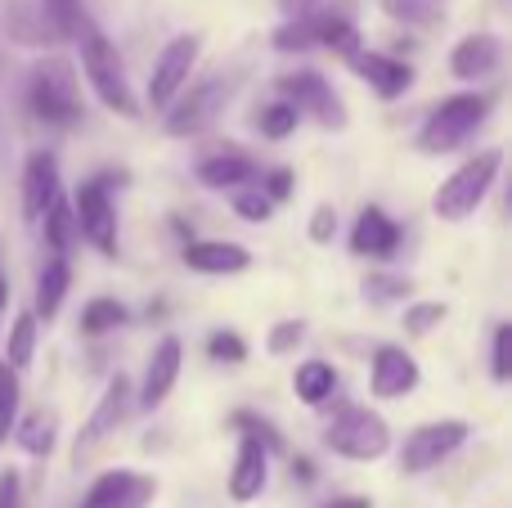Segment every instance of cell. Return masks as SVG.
<instances>
[{"mask_svg": "<svg viewBox=\"0 0 512 508\" xmlns=\"http://www.w3.org/2000/svg\"><path fill=\"white\" fill-rule=\"evenodd\" d=\"M68 36L77 41L81 72H86L90 90L99 95V104L117 117H140V99H135V90H131V77H126V63H122V54H117V45L108 41L86 14L72 18Z\"/></svg>", "mask_w": 512, "mask_h": 508, "instance_id": "cell-1", "label": "cell"}, {"mask_svg": "<svg viewBox=\"0 0 512 508\" xmlns=\"http://www.w3.org/2000/svg\"><path fill=\"white\" fill-rule=\"evenodd\" d=\"M486 117H490V99L477 95V90L441 99V104L423 117V126H418V135H414L418 153H432V158L436 153H454L459 144H468L472 135L486 126Z\"/></svg>", "mask_w": 512, "mask_h": 508, "instance_id": "cell-2", "label": "cell"}, {"mask_svg": "<svg viewBox=\"0 0 512 508\" xmlns=\"http://www.w3.org/2000/svg\"><path fill=\"white\" fill-rule=\"evenodd\" d=\"M499 167H504V153L499 149L472 153L468 162H459V167L441 180V189H436V198H432V212L441 216V221H450V225L468 221V216L486 203L490 189H495Z\"/></svg>", "mask_w": 512, "mask_h": 508, "instance_id": "cell-3", "label": "cell"}, {"mask_svg": "<svg viewBox=\"0 0 512 508\" xmlns=\"http://www.w3.org/2000/svg\"><path fill=\"white\" fill-rule=\"evenodd\" d=\"M27 104L32 113L41 117L45 126H77L81 122V81H77V68L59 54L41 59L32 68V81H27Z\"/></svg>", "mask_w": 512, "mask_h": 508, "instance_id": "cell-4", "label": "cell"}, {"mask_svg": "<svg viewBox=\"0 0 512 508\" xmlns=\"http://www.w3.org/2000/svg\"><path fill=\"white\" fill-rule=\"evenodd\" d=\"M310 45H324V50L351 59V54L360 50V32H355L346 9H328V5L310 9V14H301V18H288V23L274 32V50H283V54L310 50Z\"/></svg>", "mask_w": 512, "mask_h": 508, "instance_id": "cell-5", "label": "cell"}, {"mask_svg": "<svg viewBox=\"0 0 512 508\" xmlns=\"http://www.w3.org/2000/svg\"><path fill=\"white\" fill-rule=\"evenodd\" d=\"M324 446L342 459H355V464H373V459H382L391 450V428L369 405H346L324 428Z\"/></svg>", "mask_w": 512, "mask_h": 508, "instance_id": "cell-6", "label": "cell"}, {"mask_svg": "<svg viewBox=\"0 0 512 508\" xmlns=\"http://www.w3.org/2000/svg\"><path fill=\"white\" fill-rule=\"evenodd\" d=\"M198 54H203V36H194V32L171 36V41L162 45V54L153 59V72H149V104L153 108H171V99L185 95L189 72L198 68Z\"/></svg>", "mask_w": 512, "mask_h": 508, "instance_id": "cell-7", "label": "cell"}, {"mask_svg": "<svg viewBox=\"0 0 512 508\" xmlns=\"http://www.w3.org/2000/svg\"><path fill=\"white\" fill-rule=\"evenodd\" d=\"M279 90H283V99H288L301 117H315L319 126H333V131H342V126H346L342 95L333 90V81H328L324 72H310V68L283 72Z\"/></svg>", "mask_w": 512, "mask_h": 508, "instance_id": "cell-8", "label": "cell"}, {"mask_svg": "<svg viewBox=\"0 0 512 508\" xmlns=\"http://www.w3.org/2000/svg\"><path fill=\"white\" fill-rule=\"evenodd\" d=\"M72 216H77V234L104 257H117V207L108 198V176H95L77 189L72 198Z\"/></svg>", "mask_w": 512, "mask_h": 508, "instance_id": "cell-9", "label": "cell"}, {"mask_svg": "<svg viewBox=\"0 0 512 508\" xmlns=\"http://www.w3.org/2000/svg\"><path fill=\"white\" fill-rule=\"evenodd\" d=\"M468 432L472 428L463 419L423 423V428H414L405 437V446H400V468H405V473H432V468H441L445 459L468 441Z\"/></svg>", "mask_w": 512, "mask_h": 508, "instance_id": "cell-10", "label": "cell"}, {"mask_svg": "<svg viewBox=\"0 0 512 508\" xmlns=\"http://www.w3.org/2000/svg\"><path fill=\"white\" fill-rule=\"evenodd\" d=\"M225 99H230V81H198L189 95H176L171 108H162V126L176 140H189V135H203L207 126L221 117Z\"/></svg>", "mask_w": 512, "mask_h": 508, "instance_id": "cell-11", "label": "cell"}, {"mask_svg": "<svg viewBox=\"0 0 512 508\" xmlns=\"http://www.w3.org/2000/svg\"><path fill=\"white\" fill-rule=\"evenodd\" d=\"M126 414H131V383L117 374V378H108V387H104V396H99V405L90 410L86 428H81L77 441H72V468L90 464V455H95V450L113 437L117 423H122Z\"/></svg>", "mask_w": 512, "mask_h": 508, "instance_id": "cell-12", "label": "cell"}, {"mask_svg": "<svg viewBox=\"0 0 512 508\" xmlns=\"http://www.w3.org/2000/svg\"><path fill=\"white\" fill-rule=\"evenodd\" d=\"M418 360L409 356L405 347H396V342H382L378 351H373L369 360V392L378 396V401H400V396H409L418 387Z\"/></svg>", "mask_w": 512, "mask_h": 508, "instance_id": "cell-13", "label": "cell"}, {"mask_svg": "<svg viewBox=\"0 0 512 508\" xmlns=\"http://www.w3.org/2000/svg\"><path fill=\"white\" fill-rule=\"evenodd\" d=\"M153 495H158L153 477H140L131 468H113V473L95 477V486L86 491L81 508H149Z\"/></svg>", "mask_w": 512, "mask_h": 508, "instance_id": "cell-14", "label": "cell"}, {"mask_svg": "<svg viewBox=\"0 0 512 508\" xmlns=\"http://www.w3.org/2000/svg\"><path fill=\"white\" fill-rule=\"evenodd\" d=\"M265 482H270V450H265L261 437L243 432L239 450H234V468H230V477H225V486H230V500L234 504H252L256 495L265 491Z\"/></svg>", "mask_w": 512, "mask_h": 508, "instance_id": "cell-15", "label": "cell"}, {"mask_svg": "<svg viewBox=\"0 0 512 508\" xmlns=\"http://www.w3.org/2000/svg\"><path fill=\"white\" fill-rule=\"evenodd\" d=\"M180 365H185V347H180L176 333H167V338L153 347L149 365H144V378H140V410H158L162 401L171 396V387H176L180 378Z\"/></svg>", "mask_w": 512, "mask_h": 508, "instance_id": "cell-16", "label": "cell"}, {"mask_svg": "<svg viewBox=\"0 0 512 508\" xmlns=\"http://www.w3.org/2000/svg\"><path fill=\"white\" fill-rule=\"evenodd\" d=\"M351 72L360 81H369V90L378 99H400L409 86H414V68L409 63H400L396 54H382V50H355L351 59Z\"/></svg>", "mask_w": 512, "mask_h": 508, "instance_id": "cell-17", "label": "cell"}, {"mask_svg": "<svg viewBox=\"0 0 512 508\" xmlns=\"http://www.w3.org/2000/svg\"><path fill=\"white\" fill-rule=\"evenodd\" d=\"M504 63V41L495 32H472L450 50V72L459 81H486Z\"/></svg>", "mask_w": 512, "mask_h": 508, "instance_id": "cell-18", "label": "cell"}, {"mask_svg": "<svg viewBox=\"0 0 512 508\" xmlns=\"http://www.w3.org/2000/svg\"><path fill=\"white\" fill-rule=\"evenodd\" d=\"M185 266L194 275H243L252 266V252L234 239H198V243H185Z\"/></svg>", "mask_w": 512, "mask_h": 508, "instance_id": "cell-19", "label": "cell"}, {"mask_svg": "<svg viewBox=\"0 0 512 508\" xmlns=\"http://www.w3.org/2000/svg\"><path fill=\"white\" fill-rule=\"evenodd\" d=\"M54 198H59V158L50 149H36L23 162V216L27 221H41Z\"/></svg>", "mask_w": 512, "mask_h": 508, "instance_id": "cell-20", "label": "cell"}, {"mask_svg": "<svg viewBox=\"0 0 512 508\" xmlns=\"http://www.w3.org/2000/svg\"><path fill=\"white\" fill-rule=\"evenodd\" d=\"M396 248H400V225L382 207H364L351 225V252L355 257L387 261V257H396Z\"/></svg>", "mask_w": 512, "mask_h": 508, "instance_id": "cell-21", "label": "cell"}, {"mask_svg": "<svg viewBox=\"0 0 512 508\" xmlns=\"http://www.w3.org/2000/svg\"><path fill=\"white\" fill-rule=\"evenodd\" d=\"M194 176H198V185L203 189H248L261 180V167L248 158V153H212V158H203L194 167Z\"/></svg>", "mask_w": 512, "mask_h": 508, "instance_id": "cell-22", "label": "cell"}, {"mask_svg": "<svg viewBox=\"0 0 512 508\" xmlns=\"http://www.w3.org/2000/svg\"><path fill=\"white\" fill-rule=\"evenodd\" d=\"M5 32H9V41H18V45H50L54 36H68V27H63L50 9L14 0V5L5 9Z\"/></svg>", "mask_w": 512, "mask_h": 508, "instance_id": "cell-23", "label": "cell"}, {"mask_svg": "<svg viewBox=\"0 0 512 508\" xmlns=\"http://www.w3.org/2000/svg\"><path fill=\"white\" fill-rule=\"evenodd\" d=\"M72 288V266L68 257H50L41 266V275H36V311L32 315H45V320H54L63 306V297H68Z\"/></svg>", "mask_w": 512, "mask_h": 508, "instance_id": "cell-24", "label": "cell"}, {"mask_svg": "<svg viewBox=\"0 0 512 508\" xmlns=\"http://www.w3.org/2000/svg\"><path fill=\"white\" fill-rule=\"evenodd\" d=\"M292 392L301 396V405L319 410V405L337 392V369L328 365V360H301L297 374H292Z\"/></svg>", "mask_w": 512, "mask_h": 508, "instance_id": "cell-25", "label": "cell"}, {"mask_svg": "<svg viewBox=\"0 0 512 508\" xmlns=\"http://www.w3.org/2000/svg\"><path fill=\"white\" fill-rule=\"evenodd\" d=\"M41 230H45V243H50L54 257H68L72 243H77V216H72V203L68 198H54L41 216Z\"/></svg>", "mask_w": 512, "mask_h": 508, "instance_id": "cell-26", "label": "cell"}, {"mask_svg": "<svg viewBox=\"0 0 512 508\" xmlns=\"http://www.w3.org/2000/svg\"><path fill=\"white\" fill-rule=\"evenodd\" d=\"M14 441L27 450V455H36V459H45L54 450V441H59V419H54L50 410H36V414H27L23 423H14Z\"/></svg>", "mask_w": 512, "mask_h": 508, "instance_id": "cell-27", "label": "cell"}, {"mask_svg": "<svg viewBox=\"0 0 512 508\" xmlns=\"http://www.w3.org/2000/svg\"><path fill=\"white\" fill-rule=\"evenodd\" d=\"M36 356V315L23 311L14 324H9V342H5V365L14 369V374H23L27 365H32Z\"/></svg>", "mask_w": 512, "mask_h": 508, "instance_id": "cell-28", "label": "cell"}, {"mask_svg": "<svg viewBox=\"0 0 512 508\" xmlns=\"http://www.w3.org/2000/svg\"><path fill=\"white\" fill-rule=\"evenodd\" d=\"M382 9H387V18H396L405 27H436L445 18L441 0H382Z\"/></svg>", "mask_w": 512, "mask_h": 508, "instance_id": "cell-29", "label": "cell"}, {"mask_svg": "<svg viewBox=\"0 0 512 508\" xmlns=\"http://www.w3.org/2000/svg\"><path fill=\"white\" fill-rule=\"evenodd\" d=\"M122 324H126V306L113 302V297H95L81 311V333H90V338H104V333L122 329Z\"/></svg>", "mask_w": 512, "mask_h": 508, "instance_id": "cell-30", "label": "cell"}, {"mask_svg": "<svg viewBox=\"0 0 512 508\" xmlns=\"http://www.w3.org/2000/svg\"><path fill=\"white\" fill-rule=\"evenodd\" d=\"M18 401H23V387H18V374L0 360V446L14 437V423H18Z\"/></svg>", "mask_w": 512, "mask_h": 508, "instance_id": "cell-31", "label": "cell"}, {"mask_svg": "<svg viewBox=\"0 0 512 508\" xmlns=\"http://www.w3.org/2000/svg\"><path fill=\"white\" fill-rule=\"evenodd\" d=\"M301 122V113L288 104V99H274V104H265L261 113H256V131L270 135V140H283V135H292Z\"/></svg>", "mask_w": 512, "mask_h": 508, "instance_id": "cell-32", "label": "cell"}, {"mask_svg": "<svg viewBox=\"0 0 512 508\" xmlns=\"http://www.w3.org/2000/svg\"><path fill=\"white\" fill-rule=\"evenodd\" d=\"M230 207H234V216H239V221H248V225H265V221L274 216V203L261 194V185L234 189V194H230Z\"/></svg>", "mask_w": 512, "mask_h": 508, "instance_id": "cell-33", "label": "cell"}, {"mask_svg": "<svg viewBox=\"0 0 512 508\" xmlns=\"http://www.w3.org/2000/svg\"><path fill=\"white\" fill-rule=\"evenodd\" d=\"M207 356L221 360V365H243V360H248V342L230 329H216L212 338H207Z\"/></svg>", "mask_w": 512, "mask_h": 508, "instance_id": "cell-34", "label": "cell"}, {"mask_svg": "<svg viewBox=\"0 0 512 508\" xmlns=\"http://www.w3.org/2000/svg\"><path fill=\"white\" fill-rule=\"evenodd\" d=\"M450 315V306L445 302H414L405 311V333H414V338H423V333H432L436 324Z\"/></svg>", "mask_w": 512, "mask_h": 508, "instance_id": "cell-35", "label": "cell"}, {"mask_svg": "<svg viewBox=\"0 0 512 508\" xmlns=\"http://www.w3.org/2000/svg\"><path fill=\"white\" fill-rule=\"evenodd\" d=\"M301 342H306V324L301 320H279L270 329V338H265V351H270V356H292Z\"/></svg>", "mask_w": 512, "mask_h": 508, "instance_id": "cell-36", "label": "cell"}, {"mask_svg": "<svg viewBox=\"0 0 512 508\" xmlns=\"http://www.w3.org/2000/svg\"><path fill=\"white\" fill-rule=\"evenodd\" d=\"M490 374L495 383H508L512 378V324H499L495 342H490Z\"/></svg>", "mask_w": 512, "mask_h": 508, "instance_id": "cell-37", "label": "cell"}, {"mask_svg": "<svg viewBox=\"0 0 512 508\" xmlns=\"http://www.w3.org/2000/svg\"><path fill=\"white\" fill-rule=\"evenodd\" d=\"M364 297H369V302H400V297H409V279H400V275H373L369 284H364Z\"/></svg>", "mask_w": 512, "mask_h": 508, "instance_id": "cell-38", "label": "cell"}, {"mask_svg": "<svg viewBox=\"0 0 512 508\" xmlns=\"http://www.w3.org/2000/svg\"><path fill=\"white\" fill-rule=\"evenodd\" d=\"M333 234H337L333 203H319L315 212H310V243H333Z\"/></svg>", "mask_w": 512, "mask_h": 508, "instance_id": "cell-39", "label": "cell"}, {"mask_svg": "<svg viewBox=\"0 0 512 508\" xmlns=\"http://www.w3.org/2000/svg\"><path fill=\"white\" fill-rule=\"evenodd\" d=\"M256 185H261V194L270 198V203H283V198L292 194V171L288 167H274L270 176H261Z\"/></svg>", "mask_w": 512, "mask_h": 508, "instance_id": "cell-40", "label": "cell"}, {"mask_svg": "<svg viewBox=\"0 0 512 508\" xmlns=\"http://www.w3.org/2000/svg\"><path fill=\"white\" fill-rule=\"evenodd\" d=\"M0 508H23V477H18V468H0Z\"/></svg>", "mask_w": 512, "mask_h": 508, "instance_id": "cell-41", "label": "cell"}, {"mask_svg": "<svg viewBox=\"0 0 512 508\" xmlns=\"http://www.w3.org/2000/svg\"><path fill=\"white\" fill-rule=\"evenodd\" d=\"M45 9H50L63 27H72V18L81 14V0H45Z\"/></svg>", "mask_w": 512, "mask_h": 508, "instance_id": "cell-42", "label": "cell"}, {"mask_svg": "<svg viewBox=\"0 0 512 508\" xmlns=\"http://www.w3.org/2000/svg\"><path fill=\"white\" fill-rule=\"evenodd\" d=\"M279 5L288 18H301V14H310V9H324L328 0H279Z\"/></svg>", "mask_w": 512, "mask_h": 508, "instance_id": "cell-43", "label": "cell"}, {"mask_svg": "<svg viewBox=\"0 0 512 508\" xmlns=\"http://www.w3.org/2000/svg\"><path fill=\"white\" fill-rule=\"evenodd\" d=\"M324 508H373V500H364V495H346V500H333Z\"/></svg>", "mask_w": 512, "mask_h": 508, "instance_id": "cell-44", "label": "cell"}, {"mask_svg": "<svg viewBox=\"0 0 512 508\" xmlns=\"http://www.w3.org/2000/svg\"><path fill=\"white\" fill-rule=\"evenodd\" d=\"M5 302H9V284H5V275H0V311H5Z\"/></svg>", "mask_w": 512, "mask_h": 508, "instance_id": "cell-45", "label": "cell"}]
</instances>
